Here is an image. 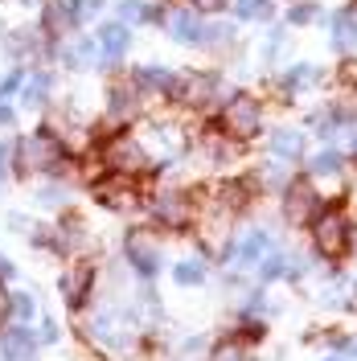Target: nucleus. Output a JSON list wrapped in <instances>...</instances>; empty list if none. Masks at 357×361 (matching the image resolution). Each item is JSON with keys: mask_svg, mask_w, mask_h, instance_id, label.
Segmentation results:
<instances>
[{"mask_svg": "<svg viewBox=\"0 0 357 361\" xmlns=\"http://www.w3.org/2000/svg\"><path fill=\"white\" fill-rule=\"evenodd\" d=\"M169 33L177 37V42H201L205 37V25H201V17H198V8H177L173 17H169Z\"/></svg>", "mask_w": 357, "mask_h": 361, "instance_id": "12", "label": "nucleus"}, {"mask_svg": "<svg viewBox=\"0 0 357 361\" xmlns=\"http://www.w3.org/2000/svg\"><path fill=\"white\" fill-rule=\"evenodd\" d=\"M320 209H325V205H320V197L313 193V185H308V180H291L288 185V218L291 222H308Z\"/></svg>", "mask_w": 357, "mask_h": 361, "instance_id": "8", "label": "nucleus"}, {"mask_svg": "<svg viewBox=\"0 0 357 361\" xmlns=\"http://www.w3.org/2000/svg\"><path fill=\"white\" fill-rule=\"evenodd\" d=\"M267 247H271V238L255 230V234H246V238H243V247L234 250V259H238V263H255V259H259Z\"/></svg>", "mask_w": 357, "mask_h": 361, "instance_id": "20", "label": "nucleus"}, {"mask_svg": "<svg viewBox=\"0 0 357 361\" xmlns=\"http://www.w3.org/2000/svg\"><path fill=\"white\" fill-rule=\"evenodd\" d=\"M341 152H320V157H313V173L316 177H337L341 173Z\"/></svg>", "mask_w": 357, "mask_h": 361, "instance_id": "26", "label": "nucleus"}, {"mask_svg": "<svg viewBox=\"0 0 357 361\" xmlns=\"http://www.w3.org/2000/svg\"><path fill=\"white\" fill-rule=\"evenodd\" d=\"M234 13H238L243 21H267L271 0H234Z\"/></svg>", "mask_w": 357, "mask_h": 361, "instance_id": "22", "label": "nucleus"}, {"mask_svg": "<svg viewBox=\"0 0 357 361\" xmlns=\"http://www.w3.org/2000/svg\"><path fill=\"white\" fill-rule=\"evenodd\" d=\"M90 58H95V42H90V37H78V42H74L66 54H62V62H66L70 70H83Z\"/></svg>", "mask_w": 357, "mask_h": 361, "instance_id": "21", "label": "nucleus"}, {"mask_svg": "<svg viewBox=\"0 0 357 361\" xmlns=\"http://www.w3.org/2000/svg\"><path fill=\"white\" fill-rule=\"evenodd\" d=\"M4 304H8V295H4V288H0V312H4Z\"/></svg>", "mask_w": 357, "mask_h": 361, "instance_id": "36", "label": "nucleus"}, {"mask_svg": "<svg viewBox=\"0 0 357 361\" xmlns=\"http://www.w3.org/2000/svg\"><path fill=\"white\" fill-rule=\"evenodd\" d=\"M259 123H263V111H259V103H255L250 94H234L222 107V128L234 135V140L259 135Z\"/></svg>", "mask_w": 357, "mask_h": 361, "instance_id": "3", "label": "nucleus"}, {"mask_svg": "<svg viewBox=\"0 0 357 361\" xmlns=\"http://www.w3.org/2000/svg\"><path fill=\"white\" fill-rule=\"evenodd\" d=\"M132 111H135V94L128 87H115L111 90V115L115 119H128Z\"/></svg>", "mask_w": 357, "mask_h": 361, "instance_id": "25", "label": "nucleus"}, {"mask_svg": "<svg viewBox=\"0 0 357 361\" xmlns=\"http://www.w3.org/2000/svg\"><path fill=\"white\" fill-rule=\"evenodd\" d=\"M0 123H13V107H4V103H0Z\"/></svg>", "mask_w": 357, "mask_h": 361, "instance_id": "35", "label": "nucleus"}, {"mask_svg": "<svg viewBox=\"0 0 357 361\" xmlns=\"http://www.w3.org/2000/svg\"><path fill=\"white\" fill-rule=\"evenodd\" d=\"M49 87H54V78L45 74V70H37V74H29L21 82V103L25 107H42L45 94H49Z\"/></svg>", "mask_w": 357, "mask_h": 361, "instance_id": "14", "label": "nucleus"}, {"mask_svg": "<svg viewBox=\"0 0 357 361\" xmlns=\"http://www.w3.org/2000/svg\"><path fill=\"white\" fill-rule=\"evenodd\" d=\"M119 21H123V25L160 21V8H148V4H140V0H123V4H119Z\"/></svg>", "mask_w": 357, "mask_h": 361, "instance_id": "19", "label": "nucleus"}, {"mask_svg": "<svg viewBox=\"0 0 357 361\" xmlns=\"http://www.w3.org/2000/svg\"><path fill=\"white\" fill-rule=\"evenodd\" d=\"M8 54H13V58H33V54H37V33H33V29L13 33V37H8Z\"/></svg>", "mask_w": 357, "mask_h": 361, "instance_id": "23", "label": "nucleus"}, {"mask_svg": "<svg viewBox=\"0 0 357 361\" xmlns=\"http://www.w3.org/2000/svg\"><path fill=\"white\" fill-rule=\"evenodd\" d=\"M4 173H8V144L0 140V177H4Z\"/></svg>", "mask_w": 357, "mask_h": 361, "instance_id": "34", "label": "nucleus"}, {"mask_svg": "<svg viewBox=\"0 0 357 361\" xmlns=\"http://www.w3.org/2000/svg\"><path fill=\"white\" fill-rule=\"evenodd\" d=\"M4 308L17 316V320H29V316H33V300H29V295H8V304H4Z\"/></svg>", "mask_w": 357, "mask_h": 361, "instance_id": "29", "label": "nucleus"}, {"mask_svg": "<svg viewBox=\"0 0 357 361\" xmlns=\"http://www.w3.org/2000/svg\"><path fill=\"white\" fill-rule=\"evenodd\" d=\"M279 275H291V267H288V259H279V255H275V259L263 263V279H279Z\"/></svg>", "mask_w": 357, "mask_h": 361, "instance_id": "31", "label": "nucleus"}, {"mask_svg": "<svg viewBox=\"0 0 357 361\" xmlns=\"http://www.w3.org/2000/svg\"><path fill=\"white\" fill-rule=\"evenodd\" d=\"M271 152L284 160H300L304 157V135L300 132H275L271 135Z\"/></svg>", "mask_w": 357, "mask_h": 361, "instance_id": "16", "label": "nucleus"}, {"mask_svg": "<svg viewBox=\"0 0 357 361\" xmlns=\"http://www.w3.org/2000/svg\"><path fill=\"white\" fill-rule=\"evenodd\" d=\"M95 193H99V202H103V205H128V202H132V189H128V185H119V173H115L111 180H99V189H95Z\"/></svg>", "mask_w": 357, "mask_h": 361, "instance_id": "18", "label": "nucleus"}, {"mask_svg": "<svg viewBox=\"0 0 357 361\" xmlns=\"http://www.w3.org/2000/svg\"><path fill=\"white\" fill-rule=\"evenodd\" d=\"M62 160H66L62 140L49 135V132H33L17 144V169H21V173H58Z\"/></svg>", "mask_w": 357, "mask_h": 361, "instance_id": "1", "label": "nucleus"}, {"mask_svg": "<svg viewBox=\"0 0 357 361\" xmlns=\"http://www.w3.org/2000/svg\"><path fill=\"white\" fill-rule=\"evenodd\" d=\"M308 82H316V70H313V66H291V74L284 78V87H288V90L308 87Z\"/></svg>", "mask_w": 357, "mask_h": 361, "instance_id": "28", "label": "nucleus"}, {"mask_svg": "<svg viewBox=\"0 0 357 361\" xmlns=\"http://www.w3.org/2000/svg\"><path fill=\"white\" fill-rule=\"evenodd\" d=\"M329 361H341V357H329Z\"/></svg>", "mask_w": 357, "mask_h": 361, "instance_id": "37", "label": "nucleus"}, {"mask_svg": "<svg viewBox=\"0 0 357 361\" xmlns=\"http://www.w3.org/2000/svg\"><path fill=\"white\" fill-rule=\"evenodd\" d=\"M226 0H193V8H201V13H218Z\"/></svg>", "mask_w": 357, "mask_h": 361, "instance_id": "33", "label": "nucleus"}, {"mask_svg": "<svg viewBox=\"0 0 357 361\" xmlns=\"http://www.w3.org/2000/svg\"><path fill=\"white\" fill-rule=\"evenodd\" d=\"M83 17H87V4H83V0H49V4H45V29H49L54 37L78 29Z\"/></svg>", "mask_w": 357, "mask_h": 361, "instance_id": "7", "label": "nucleus"}, {"mask_svg": "<svg viewBox=\"0 0 357 361\" xmlns=\"http://www.w3.org/2000/svg\"><path fill=\"white\" fill-rule=\"evenodd\" d=\"M90 279H95V271L87 267V263H74V267L62 275V300H66L70 308H78L83 300H87V288Z\"/></svg>", "mask_w": 357, "mask_h": 361, "instance_id": "11", "label": "nucleus"}, {"mask_svg": "<svg viewBox=\"0 0 357 361\" xmlns=\"http://www.w3.org/2000/svg\"><path fill=\"white\" fill-rule=\"evenodd\" d=\"M313 238H316V250L325 259H341L349 243H353V230H349V218L341 209H320L313 218Z\"/></svg>", "mask_w": 357, "mask_h": 361, "instance_id": "2", "label": "nucleus"}, {"mask_svg": "<svg viewBox=\"0 0 357 361\" xmlns=\"http://www.w3.org/2000/svg\"><path fill=\"white\" fill-rule=\"evenodd\" d=\"M210 361H250V353H246L243 341H222L218 349H214V357Z\"/></svg>", "mask_w": 357, "mask_h": 361, "instance_id": "27", "label": "nucleus"}, {"mask_svg": "<svg viewBox=\"0 0 357 361\" xmlns=\"http://www.w3.org/2000/svg\"><path fill=\"white\" fill-rule=\"evenodd\" d=\"M135 87H140V90H164V94H169L173 74H169L164 66H140V70H135Z\"/></svg>", "mask_w": 357, "mask_h": 361, "instance_id": "17", "label": "nucleus"}, {"mask_svg": "<svg viewBox=\"0 0 357 361\" xmlns=\"http://www.w3.org/2000/svg\"><path fill=\"white\" fill-rule=\"evenodd\" d=\"M333 42H337V49H349V45H357V17L349 13V8L333 13Z\"/></svg>", "mask_w": 357, "mask_h": 361, "instance_id": "15", "label": "nucleus"}, {"mask_svg": "<svg viewBox=\"0 0 357 361\" xmlns=\"http://www.w3.org/2000/svg\"><path fill=\"white\" fill-rule=\"evenodd\" d=\"M107 164L123 177H135V173H148V152L135 135H111L107 140Z\"/></svg>", "mask_w": 357, "mask_h": 361, "instance_id": "5", "label": "nucleus"}, {"mask_svg": "<svg viewBox=\"0 0 357 361\" xmlns=\"http://www.w3.org/2000/svg\"><path fill=\"white\" fill-rule=\"evenodd\" d=\"M152 218L164 226H185L189 222V205L181 193H160L157 202H152Z\"/></svg>", "mask_w": 357, "mask_h": 361, "instance_id": "13", "label": "nucleus"}, {"mask_svg": "<svg viewBox=\"0 0 357 361\" xmlns=\"http://www.w3.org/2000/svg\"><path fill=\"white\" fill-rule=\"evenodd\" d=\"M33 349H37V341H33V333L21 324H13V329H4V337H0V353H4V361H29L33 357Z\"/></svg>", "mask_w": 357, "mask_h": 361, "instance_id": "10", "label": "nucleus"}, {"mask_svg": "<svg viewBox=\"0 0 357 361\" xmlns=\"http://www.w3.org/2000/svg\"><path fill=\"white\" fill-rule=\"evenodd\" d=\"M21 82H25V70H13V74L0 82V94H13V90H21Z\"/></svg>", "mask_w": 357, "mask_h": 361, "instance_id": "32", "label": "nucleus"}, {"mask_svg": "<svg viewBox=\"0 0 357 361\" xmlns=\"http://www.w3.org/2000/svg\"><path fill=\"white\" fill-rule=\"evenodd\" d=\"M123 255H128V263H132L144 279H152L160 271V250L152 247V238L144 234V230H132L128 234V243H123Z\"/></svg>", "mask_w": 357, "mask_h": 361, "instance_id": "6", "label": "nucleus"}, {"mask_svg": "<svg viewBox=\"0 0 357 361\" xmlns=\"http://www.w3.org/2000/svg\"><path fill=\"white\" fill-rule=\"evenodd\" d=\"M214 90H218V74H210V70H185V78H173L169 94L177 103H185V107H205V103H214Z\"/></svg>", "mask_w": 357, "mask_h": 361, "instance_id": "4", "label": "nucleus"}, {"mask_svg": "<svg viewBox=\"0 0 357 361\" xmlns=\"http://www.w3.org/2000/svg\"><path fill=\"white\" fill-rule=\"evenodd\" d=\"M99 49H103V62L111 66V62H119L123 54H128V45H132V33H128V25L123 21H107L103 29H99Z\"/></svg>", "mask_w": 357, "mask_h": 361, "instance_id": "9", "label": "nucleus"}, {"mask_svg": "<svg viewBox=\"0 0 357 361\" xmlns=\"http://www.w3.org/2000/svg\"><path fill=\"white\" fill-rule=\"evenodd\" d=\"M173 279H177L181 288H198L201 279H205V267L193 263V259H189V263H177V267H173Z\"/></svg>", "mask_w": 357, "mask_h": 361, "instance_id": "24", "label": "nucleus"}, {"mask_svg": "<svg viewBox=\"0 0 357 361\" xmlns=\"http://www.w3.org/2000/svg\"><path fill=\"white\" fill-rule=\"evenodd\" d=\"M316 17H320V8H316V4H296V8L288 13L291 25H313Z\"/></svg>", "mask_w": 357, "mask_h": 361, "instance_id": "30", "label": "nucleus"}]
</instances>
